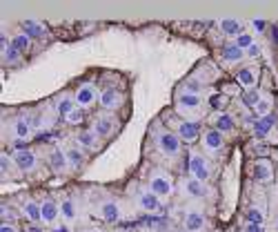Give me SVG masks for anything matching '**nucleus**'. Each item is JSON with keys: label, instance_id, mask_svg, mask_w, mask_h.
<instances>
[{"label": "nucleus", "instance_id": "nucleus-1", "mask_svg": "<svg viewBox=\"0 0 278 232\" xmlns=\"http://www.w3.org/2000/svg\"><path fill=\"white\" fill-rule=\"evenodd\" d=\"M149 190L156 194V197H169L171 190H174V183H171V176L156 170L151 176H149Z\"/></svg>", "mask_w": 278, "mask_h": 232}, {"label": "nucleus", "instance_id": "nucleus-2", "mask_svg": "<svg viewBox=\"0 0 278 232\" xmlns=\"http://www.w3.org/2000/svg\"><path fill=\"white\" fill-rule=\"evenodd\" d=\"M156 148L165 156H176V154H181V138L174 132H160L156 136Z\"/></svg>", "mask_w": 278, "mask_h": 232}, {"label": "nucleus", "instance_id": "nucleus-3", "mask_svg": "<svg viewBox=\"0 0 278 232\" xmlns=\"http://www.w3.org/2000/svg\"><path fill=\"white\" fill-rule=\"evenodd\" d=\"M11 158H14V163H16V170H20V172H34L36 166H38V158L29 150H16L14 154H11Z\"/></svg>", "mask_w": 278, "mask_h": 232}, {"label": "nucleus", "instance_id": "nucleus-4", "mask_svg": "<svg viewBox=\"0 0 278 232\" xmlns=\"http://www.w3.org/2000/svg\"><path fill=\"white\" fill-rule=\"evenodd\" d=\"M98 99V89L94 83H85L80 85L76 89V94H73V101L78 103V107H87V105H94Z\"/></svg>", "mask_w": 278, "mask_h": 232}, {"label": "nucleus", "instance_id": "nucleus-5", "mask_svg": "<svg viewBox=\"0 0 278 232\" xmlns=\"http://www.w3.org/2000/svg\"><path fill=\"white\" fill-rule=\"evenodd\" d=\"M189 172L194 179H198L205 183L209 179V163H207V158L205 156H200V154H191L189 156Z\"/></svg>", "mask_w": 278, "mask_h": 232}, {"label": "nucleus", "instance_id": "nucleus-6", "mask_svg": "<svg viewBox=\"0 0 278 232\" xmlns=\"http://www.w3.org/2000/svg\"><path fill=\"white\" fill-rule=\"evenodd\" d=\"M176 130H178V138H183V141H196L200 134V123L198 121H181Z\"/></svg>", "mask_w": 278, "mask_h": 232}, {"label": "nucleus", "instance_id": "nucleus-7", "mask_svg": "<svg viewBox=\"0 0 278 232\" xmlns=\"http://www.w3.org/2000/svg\"><path fill=\"white\" fill-rule=\"evenodd\" d=\"M136 201H138V205L143 207L145 212H158L160 207H163V203H160V197H156V194H154L151 190H149V192H147V190L138 192Z\"/></svg>", "mask_w": 278, "mask_h": 232}, {"label": "nucleus", "instance_id": "nucleus-8", "mask_svg": "<svg viewBox=\"0 0 278 232\" xmlns=\"http://www.w3.org/2000/svg\"><path fill=\"white\" fill-rule=\"evenodd\" d=\"M251 176H254V181H258V183H267V181H271V176H274V168H271L269 161H256L254 168H251Z\"/></svg>", "mask_w": 278, "mask_h": 232}, {"label": "nucleus", "instance_id": "nucleus-9", "mask_svg": "<svg viewBox=\"0 0 278 232\" xmlns=\"http://www.w3.org/2000/svg\"><path fill=\"white\" fill-rule=\"evenodd\" d=\"M203 143H205V150L207 152H220L222 145H225V138H222V134L218 130H207L205 136H203Z\"/></svg>", "mask_w": 278, "mask_h": 232}, {"label": "nucleus", "instance_id": "nucleus-10", "mask_svg": "<svg viewBox=\"0 0 278 232\" xmlns=\"http://www.w3.org/2000/svg\"><path fill=\"white\" fill-rule=\"evenodd\" d=\"M49 168H52L54 172H58V174H63L65 170L69 168V161H67L65 150H60V148L52 150V154H49Z\"/></svg>", "mask_w": 278, "mask_h": 232}, {"label": "nucleus", "instance_id": "nucleus-11", "mask_svg": "<svg viewBox=\"0 0 278 232\" xmlns=\"http://www.w3.org/2000/svg\"><path fill=\"white\" fill-rule=\"evenodd\" d=\"M274 125H276V116H274V114H267V116H261V119H254V132H256V136H258V138L267 136V134L274 130Z\"/></svg>", "mask_w": 278, "mask_h": 232}, {"label": "nucleus", "instance_id": "nucleus-12", "mask_svg": "<svg viewBox=\"0 0 278 232\" xmlns=\"http://www.w3.org/2000/svg\"><path fill=\"white\" fill-rule=\"evenodd\" d=\"M100 217H103V221H107V223H118L120 221L118 203H114V201H103L100 203Z\"/></svg>", "mask_w": 278, "mask_h": 232}, {"label": "nucleus", "instance_id": "nucleus-13", "mask_svg": "<svg viewBox=\"0 0 278 232\" xmlns=\"http://www.w3.org/2000/svg\"><path fill=\"white\" fill-rule=\"evenodd\" d=\"M20 56H22V54L11 45V38H7L5 32H3V63L5 65H16L18 60H20Z\"/></svg>", "mask_w": 278, "mask_h": 232}, {"label": "nucleus", "instance_id": "nucleus-14", "mask_svg": "<svg viewBox=\"0 0 278 232\" xmlns=\"http://www.w3.org/2000/svg\"><path fill=\"white\" fill-rule=\"evenodd\" d=\"M20 27H22V34H27L32 40L34 38H47V27L40 25V22H36V20H22Z\"/></svg>", "mask_w": 278, "mask_h": 232}, {"label": "nucleus", "instance_id": "nucleus-15", "mask_svg": "<svg viewBox=\"0 0 278 232\" xmlns=\"http://www.w3.org/2000/svg\"><path fill=\"white\" fill-rule=\"evenodd\" d=\"M203 228H205V215H203V212H196V210L187 212V217H185V230L200 232Z\"/></svg>", "mask_w": 278, "mask_h": 232}, {"label": "nucleus", "instance_id": "nucleus-16", "mask_svg": "<svg viewBox=\"0 0 278 232\" xmlns=\"http://www.w3.org/2000/svg\"><path fill=\"white\" fill-rule=\"evenodd\" d=\"M236 78H238V83L243 85L245 89H251L256 85V81H258V69H256V67H243V69H238Z\"/></svg>", "mask_w": 278, "mask_h": 232}, {"label": "nucleus", "instance_id": "nucleus-17", "mask_svg": "<svg viewBox=\"0 0 278 232\" xmlns=\"http://www.w3.org/2000/svg\"><path fill=\"white\" fill-rule=\"evenodd\" d=\"M120 91L118 89H111V87H107V89H103L100 91V105L105 107V109H116L120 105Z\"/></svg>", "mask_w": 278, "mask_h": 232}, {"label": "nucleus", "instance_id": "nucleus-18", "mask_svg": "<svg viewBox=\"0 0 278 232\" xmlns=\"http://www.w3.org/2000/svg\"><path fill=\"white\" fill-rule=\"evenodd\" d=\"M40 205H42V223H54L60 215V205L54 199H45Z\"/></svg>", "mask_w": 278, "mask_h": 232}, {"label": "nucleus", "instance_id": "nucleus-19", "mask_svg": "<svg viewBox=\"0 0 278 232\" xmlns=\"http://www.w3.org/2000/svg\"><path fill=\"white\" fill-rule=\"evenodd\" d=\"M178 105L183 109H198L203 105L200 94H189V91H181L178 94Z\"/></svg>", "mask_w": 278, "mask_h": 232}, {"label": "nucleus", "instance_id": "nucleus-20", "mask_svg": "<svg viewBox=\"0 0 278 232\" xmlns=\"http://www.w3.org/2000/svg\"><path fill=\"white\" fill-rule=\"evenodd\" d=\"M234 127H236V121H234V116L232 114H225V112H220L218 116L214 119V130H218L220 134H225V132H232Z\"/></svg>", "mask_w": 278, "mask_h": 232}, {"label": "nucleus", "instance_id": "nucleus-21", "mask_svg": "<svg viewBox=\"0 0 278 232\" xmlns=\"http://www.w3.org/2000/svg\"><path fill=\"white\" fill-rule=\"evenodd\" d=\"M22 212H24V217H27L32 223H40L42 221V205L36 203V201H24Z\"/></svg>", "mask_w": 278, "mask_h": 232}, {"label": "nucleus", "instance_id": "nucleus-22", "mask_svg": "<svg viewBox=\"0 0 278 232\" xmlns=\"http://www.w3.org/2000/svg\"><path fill=\"white\" fill-rule=\"evenodd\" d=\"M11 132H14V136L18 138V141H27V138L32 136V125H29L24 119H16Z\"/></svg>", "mask_w": 278, "mask_h": 232}, {"label": "nucleus", "instance_id": "nucleus-23", "mask_svg": "<svg viewBox=\"0 0 278 232\" xmlns=\"http://www.w3.org/2000/svg\"><path fill=\"white\" fill-rule=\"evenodd\" d=\"M185 190H187V194H189V197H194V199H200V197H205V194H207L205 183L198 181V179H194V176L185 183Z\"/></svg>", "mask_w": 278, "mask_h": 232}, {"label": "nucleus", "instance_id": "nucleus-24", "mask_svg": "<svg viewBox=\"0 0 278 232\" xmlns=\"http://www.w3.org/2000/svg\"><path fill=\"white\" fill-rule=\"evenodd\" d=\"M245 58V52L243 50H238L236 45H227V47H222V60L225 63H238V60H243Z\"/></svg>", "mask_w": 278, "mask_h": 232}, {"label": "nucleus", "instance_id": "nucleus-25", "mask_svg": "<svg viewBox=\"0 0 278 232\" xmlns=\"http://www.w3.org/2000/svg\"><path fill=\"white\" fill-rule=\"evenodd\" d=\"M220 29H222V34H227V36L243 34V25H240V20H234V18H222V20H220Z\"/></svg>", "mask_w": 278, "mask_h": 232}, {"label": "nucleus", "instance_id": "nucleus-26", "mask_svg": "<svg viewBox=\"0 0 278 232\" xmlns=\"http://www.w3.org/2000/svg\"><path fill=\"white\" fill-rule=\"evenodd\" d=\"M94 132H96L98 138H107L109 134L114 132V121H109V119H98L96 123H94Z\"/></svg>", "mask_w": 278, "mask_h": 232}, {"label": "nucleus", "instance_id": "nucleus-27", "mask_svg": "<svg viewBox=\"0 0 278 232\" xmlns=\"http://www.w3.org/2000/svg\"><path fill=\"white\" fill-rule=\"evenodd\" d=\"M60 217H63L65 221H73V219H76V203H73L71 197L60 201Z\"/></svg>", "mask_w": 278, "mask_h": 232}, {"label": "nucleus", "instance_id": "nucleus-28", "mask_svg": "<svg viewBox=\"0 0 278 232\" xmlns=\"http://www.w3.org/2000/svg\"><path fill=\"white\" fill-rule=\"evenodd\" d=\"M240 101H243V105L245 107H249V109H254L258 103H261V91L258 89H247V91H243V96H240Z\"/></svg>", "mask_w": 278, "mask_h": 232}, {"label": "nucleus", "instance_id": "nucleus-29", "mask_svg": "<svg viewBox=\"0 0 278 232\" xmlns=\"http://www.w3.org/2000/svg\"><path fill=\"white\" fill-rule=\"evenodd\" d=\"M65 154H67V161H69V166H71V168H80V166L85 163V154L76 148V145H73V148H67V150H65Z\"/></svg>", "mask_w": 278, "mask_h": 232}, {"label": "nucleus", "instance_id": "nucleus-30", "mask_svg": "<svg viewBox=\"0 0 278 232\" xmlns=\"http://www.w3.org/2000/svg\"><path fill=\"white\" fill-rule=\"evenodd\" d=\"M96 141H98V136H96L94 130H85V132L78 134V143L83 145V148H87V150H94L96 148Z\"/></svg>", "mask_w": 278, "mask_h": 232}, {"label": "nucleus", "instance_id": "nucleus-31", "mask_svg": "<svg viewBox=\"0 0 278 232\" xmlns=\"http://www.w3.org/2000/svg\"><path fill=\"white\" fill-rule=\"evenodd\" d=\"M11 45H14V47H16V50H18V52H20V54H22V52H27V50H29V47H32V38H29V36H27V34H22V32H20V34L11 36Z\"/></svg>", "mask_w": 278, "mask_h": 232}, {"label": "nucleus", "instance_id": "nucleus-32", "mask_svg": "<svg viewBox=\"0 0 278 232\" xmlns=\"http://www.w3.org/2000/svg\"><path fill=\"white\" fill-rule=\"evenodd\" d=\"M14 168H16V163H14V158H11L9 154H3V156H0V174H3V179H7Z\"/></svg>", "mask_w": 278, "mask_h": 232}, {"label": "nucleus", "instance_id": "nucleus-33", "mask_svg": "<svg viewBox=\"0 0 278 232\" xmlns=\"http://www.w3.org/2000/svg\"><path fill=\"white\" fill-rule=\"evenodd\" d=\"M245 219H247V223H258V225H263L265 215H263L261 207H249V210L245 212Z\"/></svg>", "mask_w": 278, "mask_h": 232}, {"label": "nucleus", "instance_id": "nucleus-34", "mask_svg": "<svg viewBox=\"0 0 278 232\" xmlns=\"http://www.w3.org/2000/svg\"><path fill=\"white\" fill-rule=\"evenodd\" d=\"M234 45H236L238 50L247 52L251 45H254V36H251V34H238V36H236V42H234Z\"/></svg>", "mask_w": 278, "mask_h": 232}, {"label": "nucleus", "instance_id": "nucleus-35", "mask_svg": "<svg viewBox=\"0 0 278 232\" xmlns=\"http://www.w3.org/2000/svg\"><path fill=\"white\" fill-rule=\"evenodd\" d=\"M73 107H76V105H73L71 96H63V99L58 101V105H56V109H58V114H60V116H67Z\"/></svg>", "mask_w": 278, "mask_h": 232}, {"label": "nucleus", "instance_id": "nucleus-36", "mask_svg": "<svg viewBox=\"0 0 278 232\" xmlns=\"http://www.w3.org/2000/svg\"><path fill=\"white\" fill-rule=\"evenodd\" d=\"M83 119H85V114H83V109H80V107H73L71 112L65 116V121L69 125H80V123H83Z\"/></svg>", "mask_w": 278, "mask_h": 232}, {"label": "nucleus", "instance_id": "nucleus-37", "mask_svg": "<svg viewBox=\"0 0 278 232\" xmlns=\"http://www.w3.org/2000/svg\"><path fill=\"white\" fill-rule=\"evenodd\" d=\"M254 109H256L258 119H261V116H267V114H271V103H269V101H263V99H261V103H258V105H256Z\"/></svg>", "mask_w": 278, "mask_h": 232}, {"label": "nucleus", "instance_id": "nucleus-38", "mask_svg": "<svg viewBox=\"0 0 278 232\" xmlns=\"http://www.w3.org/2000/svg\"><path fill=\"white\" fill-rule=\"evenodd\" d=\"M209 103H212V107H214V109H222V107H225V103H227V96H222V94H214V96H212V101H209Z\"/></svg>", "mask_w": 278, "mask_h": 232}, {"label": "nucleus", "instance_id": "nucleus-39", "mask_svg": "<svg viewBox=\"0 0 278 232\" xmlns=\"http://www.w3.org/2000/svg\"><path fill=\"white\" fill-rule=\"evenodd\" d=\"M0 217H3V221H7V219H14L11 217V210H9V205H0Z\"/></svg>", "mask_w": 278, "mask_h": 232}, {"label": "nucleus", "instance_id": "nucleus-40", "mask_svg": "<svg viewBox=\"0 0 278 232\" xmlns=\"http://www.w3.org/2000/svg\"><path fill=\"white\" fill-rule=\"evenodd\" d=\"M251 25L256 27V32H265V29H267V22H265V20H261V18H256V20L251 22Z\"/></svg>", "mask_w": 278, "mask_h": 232}, {"label": "nucleus", "instance_id": "nucleus-41", "mask_svg": "<svg viewBox=\"0 0 278 232\" xmlns=\"http://www.w3.org/2000/svg\"><path fill=\"white\" fill-rule=\"evenodd\" d=\"M245 232H265V230H263V225H258V223H247Z\"/></svg>", "mask_w": 278, "mask_h": 232}, {"label": "nucleus", "instance_id": "nucleus-42", "mask_svg": "<svg viewBox=\"0 0 278 232\" xmlns=\"http://www.w3.org/2000/svg\"><path fill=\"white\" fill-rule=\"evenodd\" d=\"M0 232H18V228H16V225H11V223L5 221L3 225H0Z\"/></svg>", "mask_w": 278, "mask_h": 232}, {"label": "nucleus", "instance_id": "nucleus-43", "mask_svg": "<svg viewBox=\"0 0 278 232\" xmlns=\"http://www.w3.org/2000/svg\"><path fill=\"white\" fill-rule=\"evenodd\" d=\"M245 54H247V56H251V58H256L258 54H261V50H258V45H251V47H249V50H247Z\"/></svg>", "mask_w": 278, "mask_h": 232}, {"label": "nucleus", "instance_id": "nucleus-44", "mask_svg": "<svg viewBox=\"0 0 278 232\" xmlns=\"http://www.w3.org/2000/svg\"><path fill=\"white\" fill-rule=\"evenodd\" d=\"M24 232H42V228H40L38 223H29L27 228H24Z\"/></svg>", "mask_w": 278, "mask_h": 232}, {"label": "nucleus", "instance_id": "nucleus-45", "mask_svg": "<svg viewBox=\"0 0 278 232\" xmlns=\"http://www.w3.org/2000/svg\"><path fill=\"white\" fill-rule=\"evenodd\" d=\"M271 36H274V42L278 45V25H271Z\"/></svg>", "mask_w": 278, "mask_h": 232}, {"label": "nucleus", "instance_id": "nucleus-46", "mask_svg": "<svg viewBox=\"0 0 278 232\" xmlns=\"http://www.w3.org/2000/svg\"><path fill=\"white\" fill-rule=\"evenodd\" d=\"M54 232H69V230H67L65 225H60V228H54Z\"/></svg>", "mask_w": 278, "mask_h": 232}, {"label": "nucleus", "instance_id": "nucleus-47", "mask_svg": "<svg viewBox=\"0 0 278 232\" xmlns=\"http://www.w3.org/2000/svg\"><path fill=\"white\" fill-rule=\"evenodd\" d=\"M91 232H98V230H91Z\"/></svg>", "mask_w": 278, "mask_h": 232}, {"label": "nucleus", "instance_id": "nucleus-48", "mask_svg": "<svg viewBox=\"0 0 278 232\" xmlns=\"http://www.w3.org/2000/svg\"><path fill=\"white\" fill-rule=\"evenodd\" d=\"M185 232H187V230H185Z\"/></svg>", "mask_w": 278, "mask_h": 232}]
</instances>
